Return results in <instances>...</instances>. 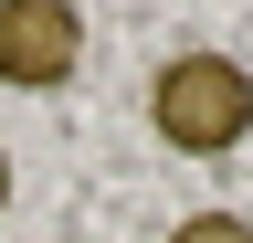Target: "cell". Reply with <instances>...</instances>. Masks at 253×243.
<instances>
[{"label":"cell","mask_w":253,"mask_h":243,"mask_svg":"<svg viewBox=\"0 0 253 243\" xmlns=\"http://www.w3.org/2000/svg\"><path fill=\"white\" fill-rule=\"evenodd\" d=\"M148 127L179 148V159H221V148L253 138V74L232 53H169L148 74Z\"/></svg>","instance_id":"obj_1"},{"label":"cell","mask_w":253,"mask_h":243,"mask_svg":"<svg viewBox=\"0 0 253 243\" xmlns=\"http://www.w3.org/2000/svg\"><path fill=\"white\" fill-rule=\"evenodd\" d=\"M74 64H84V11L74 0H0V85L53 96V85H74Z\"/></svg>","instance_id":"obj_2"},{"label":"cell","mask_w":253,"mask_h":243,"mask_svg":"<svg viewBox=\"0 0 253 243\" xmlns=\"http://www.w3.org/2000/svg\"><path fill=\"white\" fill-rule=\"evenodd\" d=\"M169 243H253L243 211H190V222H169Z\"/></svg>","instance_id":"obj_3"},{"label":"cell","mask_w":253,"mask_h":243,"mask_svg":"<svg viewBox=\"0 0 253 243\" xmlns=\"http://www.w3.org/2000/svg\"><path fill=\"white\" fill-rule=\"evenodd\" d=\"M0 211H11V159H0Z\"/></svg>","instance_id":"obj_4"}]
</instances>
